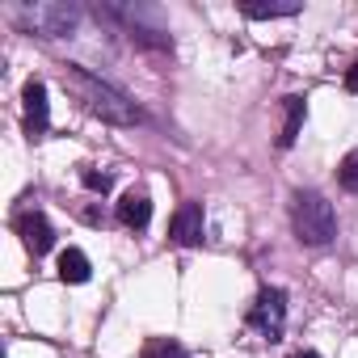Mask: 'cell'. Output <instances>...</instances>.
<instances>
[{
	"label": "cell",
	"mask_w": 358,
	"mask_h": 358,
	"mask_svg": "<svg viewBox=\"0 0 358 358\" xmlns=\"http://www.w3.org/2000/svg\"><path fill=\"white\" fill-rule=\"evenodd\" d=\"M345 89H350V93H358V64L345 72Z\"/></svg>",
	"instance_id": "9a60e30c"
},
{
	"label": "cell",
	"mask_w": 358,
	"mask_h": 358,
	"mask_svg": "<svg viewBox=\"0 0 358 358\" xmlns=\"http://www.w3.org/2000/svg\"><path fill=\"white\" fill-rule=\"evenodd\" d=\"M203 228H207L203 203H182L173 211V220H169V241L177 249H194V245H203Z\"/></svg>",
	"instance_id": "8992f818"
},
{
	"label": "cell",
	"mask_w": 358,
	"mask_h": 358,
	"mask_svg": "<svg viewBox=\"0 0 358 358\" xmlns=\"http://www.w3.org/2000/svg\"><path fill=\"white\" fill-rule=\"evenodd\" d=\"M291 228L299 236V245L308 249H324L337 236V211L324 194L316 190H295L291 194Z\"/></svg>",
	"instance_id": "7a4b0ae2"
},
{
	"label": "cell",
	"mask_w": 358,
	"mask_h": 358,
	"mask_svg": "<svg viewBox=\"0 0 358 358\" xmlns=\"http://www.w3.org/2000/svg\"><path fill=\"white\" fill-rule=\"evenodd\" d=\"M80 182H85V190H93V194H110V186H114V177L110 173H97V169H80Z\"/></svg>",
	"instance_id": "5bb4252c"
},
{
	"label": "cell",
	"mask_w": 358,
	"mask_h": 358,
	"mask_svg": "<svg viewBox=\"0 0 358 358\" xmlns=\"http://www.w3.org/2000/svg\"><path fill=\"white\" fill-rule=\"evenodd\" d=\"M337 186L350 190V194H358V152H350V156L341 160V169H337Z\"/></svg>",
	"instance_id": "4fadbf2b"
},
{
	"label": "cell",
	"mask_w": 358,
	"mask_h": 358,
	"mask_svg": "<svg viewBox=\"0 0 358 358\" xmlns=\"http://www.w3.org/2000/svg\"><path fill=\"white\" fill-rule=\"evenodd\" d=\"M59 80H64V89H68L93 118H101V122H110V127H135V122H143V110H139L122 89H114L110 80L85 72L80 64H59Z\"/></svg>",
	"instance_id": "6da1fadb"
},
{
	"label": "cell",
	"mask_w": 358,
	"mask_h": 358,
	"mask_svg": "<svg viewBox=\"0 0 358 358\" xmlns=\"http://www.w3.org/2000/svg\"><path fill=\"white\" fill-rule=\"evenodd\" d=\"M89 257L80 253V249H64L59 253V278L64 282H89Z\"/></svg>",
	"instance_id": "9c48e42d"
},
{
	"label": "cell",
	"mask_w": 358,
	"mask_h": 358,
	"mask_svg": "<svg viewBox=\"0 0 358 358\" xmlns=\"http://www.w3.org/2000/svg\"><path fill=\"white\" fill-rule=\"evenodd\" d=\"M291 358H320L316 350H299V354H291Z\"/></svg>",
	"instance_id": "2e32d148"
},
{
	"label": "cell",
	"mask_w": 358,
	"mask_h": 358,
	"mask_svg": "<svg viewBox=\"0 0 358 358\" xmlns=\"http://www.w3.org/2000/svg\"><path fill=\"white\" fill-rule=\"evenodd\" d=\"M26 26L43 38H68L80 26V9L64 5V0H47V5H30L26 9Z\"/></svg>",
	"instance_id": "277c9868"
},
{
	"label": "cell",
	"mask_w": 358,
	"mask_h": 358,
	"mask_svg": "<svg viewBox=\"0 0 358 358\" xmlns=\"http://www.w3.org/2000/svg\"><path fill=\"white\" fill-rule=\"evenodd\" d=\"M282 110H287V122H282L278 148H291V143L299 139V122H303V97H282Z\"/></svg>",
	"instance_id": "30bf717a"
},
{
	"label": "cell",
	"mask_w": 358,
	"mask_h": 358,
	"mask_svg": "<svg viewBox=\"0 0 358 358\" xmlns=\"http://www.w3.org/2000/svg\"><path fill=\"white\" fill-rule=\"evenodd\" d=\"M249 329L262 341H282L287 329V291L282 287H262L253 308H249Z\"/></svg>",
	"instance_id": "3957f363"
},
{
	"label": "cell",
	"mask_w": 358,
	"mask_h": 358,
	"mask_svg": "<svg viewBox=\"0 0 358 358\" xmlns=\"http://www.w3.org/2000/svg\"><path fill=\"white\" fill-rule=\"evenodd\" d=\"M118 224L131 228V232H143V228L152 224V199H148L143 190H127V194L118 199Z\"/></svg>",
	"instance_id": "ba28073f"
},
{
	"label": "cell",
	"mask_w": 358,
	"mask_h": 358,
	"mask_svg": "<svg viewBox=\"0 0 358 358\" xmlns=\"http://www.w3.org/2000/svg\"><path fill=\"white\" fill-rule=\"evenodd\" d=\"M245 17L253 22H270V17H295L299 13V0H282V5H241Z\"/></svg>",
	"instance_id": "8fae6325"
},
{
	"label": "cell",
	"mask_w": 358,
	"mask_h": 358,
	"mask_svg": "<svg viewBox=\"0 0 358 358\" xmlns=\"http://www.w3.org/2000/svg\"><path fill=\"white\" fill-rule=\"evenodd\" d=\"M139 358H190V350H186V345H177L173 337H148Z\"/></svg>",
	"instance_id": "7c38bea8"
},
{
	"label": "cell",
	"mask_w": 358,
	"mask_h": 358,
	"mask_svg": "<svg viewBox=\"0 0 358 358\" xmlns=\"http://www.w3.org/2000/svg\"><path fill=\"white\" fill-rule=\"evenodd\" d=\"M13 228H17V236H22L26 253H34V257L51 253V245H55V228H51V220H47L38 207L17 211V215H13Z\"/></svg>",
	"instance_id": "5b68a950"
},
{
	"label": "cell",
	"mask_w": 358,
	"mask_h": 358,
	"mask_svg": "<svg viewBox=\"0 0 358 358\" xmlns=\"http://www.w3.org/2000/svg\"><path fill=\"white\" fill-rule=\"evenodd\" d=\"M22 106H26V131L38 139V135L47 131V122H51V114H47V85H43V80H26Z\"/></svg>",
	"instance_id": "52a82bcc"
}]
</instances>
